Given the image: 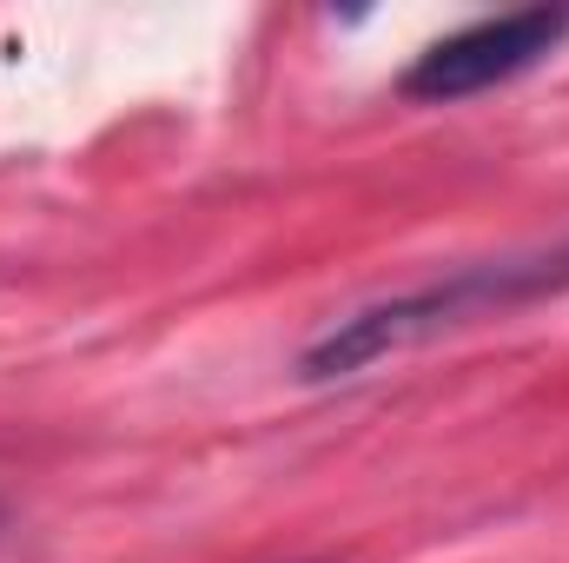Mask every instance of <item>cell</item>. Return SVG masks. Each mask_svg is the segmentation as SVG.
<instances>
[{
	"label": "cell",
	"mask_w": 569,
	"mask_h": 563,
	"mask_svg": "<svg viewBox=\"0 0 569 563\" xmlns=\"http://www.w3.org/2000/svg\"><path fill=\"white\" fill-rule=\"evenodd\" d=\"M569 33V7H517L497 20H477L450 40H437L418 53V67L405 73V100L418 107H450L470 93H490L517 73H530L537 60H550Z\"/></svg>",
	"instance_id": "2"
},
{
	"label": "cell",
	"mask_w": 569,
	"mask_h": 563,
	"mask_svg": "<svg viewBox=\"0 0 569 563\" xmlns=\"http://www.w3.org/2000/svg\"><path fill=\"white\" fill-rule=\"evenodd\" d=\"M569 292V246H537V253H503V259H477L457 266L430 285L371 298L358 312H345L338 325H325L305 352H298V378L305 385H331V378H358L385 358H405L430 338H450L463 325L483 318H510L523 305L563 298Z\"/></svg>",
	"instance_id": "1"
},
{
	"label": "cell",
	"mask_w": 569,
	"mask_h": 563,
	"mask_svg": "<svg viewBox=\"0 0 569 563\" xmlns=\"http://www.w3.org/2000/svg\"><path fill=\"white\" fill-rule=\"evenodd\" d=\"M0 531H7V504H0Z\"/></svg>",
	"instance_id": "3"
}]
</instances>
